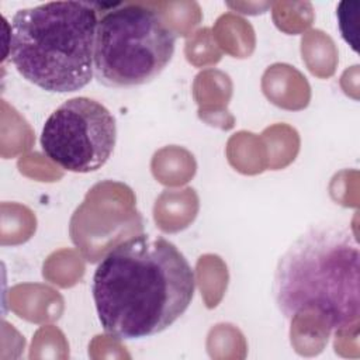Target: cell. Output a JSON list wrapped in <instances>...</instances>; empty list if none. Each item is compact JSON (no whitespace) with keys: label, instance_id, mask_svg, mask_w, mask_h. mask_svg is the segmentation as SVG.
<instances>
[{"label":"cell","instance_id":"3957f363","mask_svg":"<svg viewBox=\"0 0 360 360\" xmlns=\"http://www.w3.org/2000/svg\"><path fill=\"white\" fill-rule=\"evenodd\" d=\"M97 25L98 10L90 1L21 8L10 22V60L24 79L46 91L80 90L94 76Z\"/></svg>","mask_w":360,"mask_h":360},{"label":"cell","instance_id":"5b68a950","mask_svg":"<svg viewBox=\"0 0 360 360\" xmlns=\"http://www.w3.org/2000/svg\"><path fill=\"white\" fill-rule=\"evenodd\" d=\"M44 153L73 173H90L110 159L117 142L112 112L90 97H73L60 104L41 132Z\"/></svg>","mask_w":360,"mask_h":360},{"label":"cell","instance_id":"7a4b0ae2","mask_svg":"<svg viewBox=\"0 0 360 360\" xmlns=\"http://www.w3.org/2000/svg\"><path fill=\"white\" fill-rule=\"evenodd\" d=\"M360 248L347 222L309 226L281 255L273 298L284 318L316 312L333 330L359 323Z\"/></svg>","mask_w":360,"mask_h":360},{"label":"cell","instance_id":"277c9868","mask_svg":"<svg viewBox=\"0 0 360 360\" xmlns=\"http://www.w3.org/2000/svg\"><path fill=\"white\" fill-rule=\"evenodd\" d=\"M176 34L156 10L120 4L98 18L94 76L108 87H134L158 77L170 62Z\"/></svg>","mask_w":360,"mask_h":360},{"label":"cell","instance_id":"6da1fadb","mask_svg":"<svg viewBox=\"0 0 360 360\" xmlns=\"http://www.w3.org/2000/svg\"><path fill=\"white\" fill-rule=\"evenodd\" d=\"M194 271L184 255L158 235L115 245L93 274L91 292L103 329L120 339L163 332L190 307Z\"/></svg>","mask_w":360,"mask_h":360}]
</instances>
